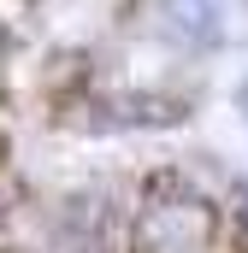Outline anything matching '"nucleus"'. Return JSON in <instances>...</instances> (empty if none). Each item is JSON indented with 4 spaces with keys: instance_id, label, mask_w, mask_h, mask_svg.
<instances>
[{
    "instance_id": "5",
    "label": "nucleus",
    "mask_w": 248,
    "mask_h": 253,
    "mask_svg": "<svg viewBox=\"0 0 248 253\" xmlns=\"http://www.w3.org/2000/svg\"><path fill=\"white\" fill-rule=\"evenodd\" d=\"M243 200H248V189H243Z\"/></svg>"
},
{
    "instance_id": "1",
    "label": "nucleus",
    "mask_w": 248,
    "mask_h": 253,
    "mask_svg": "<svg viewBox=\"0 0 248 253\" xmlns=\"http://www.w3.org/2000/svg\"><path fill=\"white\" fill-rule=\"evenodd\" d=\"M213 200L189 189L178 171H160L142 189V212H136V253H207L213 242Z\"/></svg>"
},
{
    "instance_id": "3",
    "label": "nucleus",
    "mask_w": 248,
    "mask_h": 253,
    "mask_svg": "<svg viewBox=\"0 0 248 253\" xmlns=\"http://www.w3.org/2000/svg\"><path fill=\"white\" fill-rule=\"evenodd\" d=\"M237 253H248V218L237 224Z\"/></svg>"
},
{
    "instance_id": "2",
    "label": "nucleus",
    "mask_w": 248,
    "mask_h": 253,
    "mask_svg": "<svg viewBox=\"0 0 248 253\" xmlns=\"http://www.w3.org/2000/svg\"><path fill=\"white\" fill-rule=\"evenodd\" d=\"M166 30L184 47H213L219 42V6L213 0H172L166 6Z\"/></svg>"
},
{
    "instance_id": "4",
    "label": "nucleus",
    "mask_w": 248,
    "mask_h": 253,
    "mask_svg": "<svg viewBox=\"0 0 248 253\" xmlns=\"http://www.w3.org/2000/svg\"><path fill=\"white\" fill-rule=\"evenodd\" d=\"M237 106H243V112H248V83H243V88H237Z\"/></svg>"
}]
</instances>
